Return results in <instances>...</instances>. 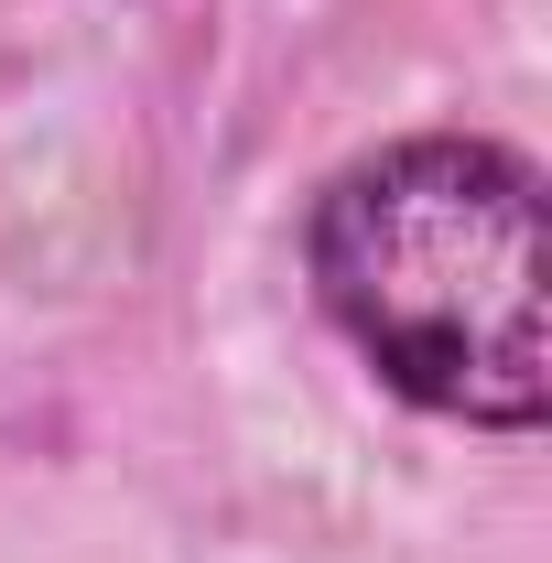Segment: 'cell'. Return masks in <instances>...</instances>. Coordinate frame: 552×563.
I'll use <instances>...</instances> for the list:
<instances>
[{
	"mask_svg": "<svg viewBox=\"0 0 552 563\" xmlns=\"http://www.w3.org/2000/svg\"><path fill=\"white\" fill-rule=\"evenodd\" d=\"M314 292L401 401L531 433L552 412L542 174L509 141L422 131L346 163L314 207Z\"/></svg>",
	"mask_w": 552,
	"mask_h": 563,
	"instance_id": "1",
	"label": "cell"
}]
</instances>
